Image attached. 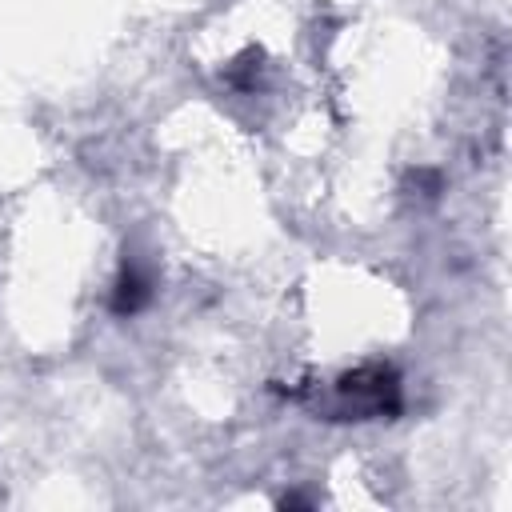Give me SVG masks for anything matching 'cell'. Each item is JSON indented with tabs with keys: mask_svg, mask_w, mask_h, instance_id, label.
<instances>
[{
	"mask_svg": "<svg viewBox=\"0 0 512 512\" xmlns=\"http://www.w3.org/2000/svg\"><path fill=\"white\" fill-rule=\"evenodd\" d=\"M336 416L340 420H368V416H396L400 412V376L388 364H364L344 372L336 384Z\"/></svg>",
	"mask_w": 512,
	"mask_h": 512,
	"instance_id": "cell-1",
	"label": "cell"
},
{
	"mask_svg": "<svg viewBox=\"0 0 512 512\" xmlns=\"http://www.w3.org/2000/svg\"><path fill=\"white\" fill-rule=\"evenodd\" d=\"M152 288H156V280H152L148 264H140L136 256H124L120 276L112 284V312L116 316H136L152 300Z\"/></svg>",
	"mask_w": 512,
	"mask_h": 512,
	"instance_id": "cell-2",
	"label": "cell"
}]
</instances>
